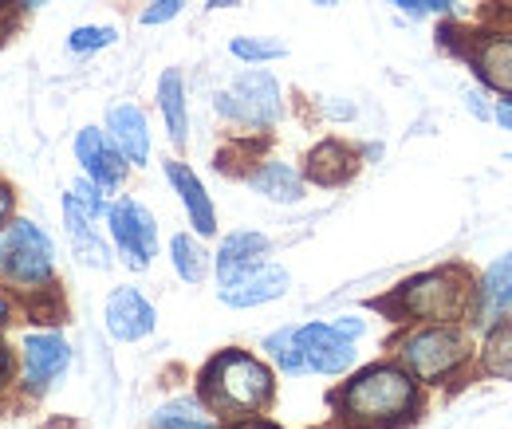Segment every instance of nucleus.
I'll use <instances>...</instances> for the list:
<instances>
[{
    "label": "nucleus",
    "mask_w": 512,
    "mask_h": 429,
    "mask_svg": "<svg viewBox=\"0 0 512 429\" xmlns=\"http://www.w3.org/2000/svg\"><path fill=\"white\" fill-rule=\"evenodd\" d=\"M158 103H162V115H166V126H170V138L174 146H186V130H190V119H186V91H182V75L170 67L158 83Z\"/></svg>",
    "instance_id": "19"
},
{
    "label": "nucleus",
    "mask_w": 512,
    "mask_h": 429,
    "mask_svg": "<svg viewBox=\"0 0 512 429\" xmlns=\"http://www.w3.org/2000/svg\"><path fill=\"white\" fill-rule=\"evenodd\" d=\"M107 130H111V138H115V146H119V154H123L127 162L146 166V158H150V130H146V115H142L134 103L111 107Z\"/></svg>",
    "instance_id": "13"
},
{
    "label": "nucleus",
    "mask_w": 512,
    "mask_h": 429,
    "mask_svg": "<svg viewBox=\"0 0 512 429\" xmlns=\"http://www.w3.org/2000/svg\"><path fill=\"white\" fill-rule=\"evenodd\" d=\"M170 260H174V268H178V276H182L186 284H201L205 272H209V260H205L201 245H197L193 237H186V233H178V237L170 241Z\"/></svg>",
    "instance_id": "22"
},
{
    "label": "nucleus",
    "mask_w": 512,
    "mask_h": 429,
    "mask_svg": "<svg viewBox=\"0 0 512 429\" xmlns=\"http://www.w3.org/2000/svg\"><path fill=\"white\" fill-rule=\"evenodd\" d=\"M355 174V154L343 142H320L308 154V178L316 185H339Z\"/></svg>",
    "instance_id": "17"
},
{
    "label": "nucleus",
    "mask_w": 512,
    "mask_h": 429,
    "mask_svg": "<svg viewBox=\"0 0 512 429\" xmlns=\"http://www.w3.org/2000/svg\"><path fill=\"white\" fill-rule=\"evenodd\" d=\"M331 327H335L343 339H359V335H363V319H355V315H347V319H335Z\"/></svg>",
    "instance_id": "30"
},
{
    "label": "nucleus",
    "mask_w": 512,
    "mask_h": 429,
    "mask_svg": "<svg viewBox=\"0 0 512 429\" xmlns=\"http://www.w3.org/2000/svg\"><path fill=\"white\" fill-rule=\"evenodd\" d=\"M316 4H323V8H331V4H335V0H316Z\"/></svg>",
    "instance_id": "37"
},
{
    "label": "nucleus",
    "mask_w": 512,
    "mask_h": 429,
    "mask_svg": "<svg viewBox=\"0 0 512 429\" xmlns=\"http://www.w3.org/2000/svg\"><path fill=\"white\" fill-rule=\"evenodd\" d=\"M154 429H217L213 426V418L209 414H201L193 402H170V406H162L158 414H154Z\"/></svg>",
    "instance_id": "23"
},
{
    "label": "nucleus",
    "mask_w": 512,
    "mask_h": 429,
    "mask_svg": "<svg viewBox=\"0 0 512 429\" xmlns=\"http://www.w3.org/2000/svg\"><path fill=\"white\" fill-rule=\"evenodd\" d=\"M241 429H276V426H268V422H249V426H241Z\"/></svg>",
    "instance_id": "34"
},
{
    "label": "nucleus",
    "mask_w": 512,
    "mask_h": 429,
    "mask_svg": "<svg viewBox=\"0 0 512 429\" xmlns=\"http://www.w3.org/2000/svg\"><path fill=\"white\" fill-rule=\"evenodd\" d=\"M465 304H469V280L461 268L426 272L398 292V307L414 319H457Z\"/></svg>",
    "instance_id": "4"
},
{
    "label": "nucleus",
    "mask_w": 512,
    "mask_h": 429,
    "mask_svg": "<svg viewBox=\"0 0 512 429\" xmlns=\"http://www.w3.org/2000/svg\"><path fill=\"white\" fill-rule=\"evenodd\" d=\"M217 107L245 126H272L280 119V83L268 71H245L217 95Z\"/></svg>",
    "instance_id": "5"
},
{
    "label": "nucleus",
    "mask_w": 512,
    "mask_h": 429,
    "mask_svg": "<svg viewBox=\"0 0 512 429\" xmlns=\"http://www.w3.org/2000/svg\"><path fill=\"white\" fill-rule=\"evenodd\" d=\"M339 406L359 426H390L410 414L414 382L398 367H371L339 394Z\"/></svg>",
    "instance_id": "2"
},
{
    "label": "nucleus",
    "mask_w": 512,
    "mask_h": 429,
    "mask_svg": "<svg viewBox=\"0 0 512 429\" xmlns=\"http://www.w3.org/2000/svg\"><path fill=\"white\" fill-rule=\"evenodd\" d=\"M52 264H56V245H52V237L40 225L16 217L0 233V272L8 280H16V284H44L52 276Z\"/></svg>",
    "instance_id": "3"
},
{
    "label": "nucleus",
    "mask_w": 512,
    "mask_h": 429,
    "mask_svg": "<svg viewBox=\"0 0 512 429\" xmlns=\"http://www.w3.org/2000/svg\"><path fill=\"white\" fill-rule=\"evenodd\" d=\"M119 40V32L115 28H75L71 36H67V48L71 52H79V56H87V52H99V48H111Z\"/></svg>",
    "instance_id": "26"
},
{
    "label": "nucleus",
    "mask_w": 512,
    "mask_h": 429,
    "mask_svg": "<svg viewBox=\"0 0 512 429\" xmlns=\"http://www.w3.org/2000/svg\"><path fill=\"white\" fill-rule=\"evenodd\" d=\"M24 4H28V8H40V4H48V0H24Z\"/></svg>",
    "instance_id": "36"
},
{
    "label": "nucleus",
    "mask_w": 512,
    "mask_h": 429,
    "mask_svg": "<svg viewBox=\"0 0 512 429\" xmlns=\"http://www.w3.org/2000/svg\"><path fill=\"white\" fill-rule=\"evenodd\" d=\"M512 307V252L501 256L489 272H485V284H481V319L493 323L501 319Z\"/></svg>",
    "instance_id": "18"
},
{
    "label": "nucleus",
    "mask_w": 512,
    "mask_h": 429,
    "mask_svg": "<svg viewBox=\"0 0 512 429\" xmlns=\"http://www.w3.org/2000/svg\"><path fill=\"white\" fill-rule=\"evenodd\" d=\"M390 4H398L406 12H442V8H449V0H390Z\"/></svg>",
    "instance_id": "29"
},
{
    "label": "nucleus",
    "mask_w": 512,
    "mask_h": 429,
    "mask_svg": "<svg viewBox=\"0 0 512 429\" xmlns=\"http://www.w3.org/2000/svg\"><path fill=\"white\" fill-rule=\"evenodd\" d=\"M182 4H186V0H154V4L142 12V24H166V20H174V16L182 12Z\"/></svg>",
    "instance_id": "28"
},
{
    "label": "nucleus",
    "mask_w": 512,
    "mask_h": 429,
    "mask_svg": "<svg viewBox=\"0 0 512 429\" xmlns=\"http://www.w3.org/2000/svg\"><path fill=\"white\" fill-rule=\"evenodd\" d=\"M229 52H233L237 60L264 63V60H280L288 48H284V44H272V40H245V36H237V40L229 44Z\"/></svg>",
    "instance_id": "27"
},
{
    "label": "nucleus",
    "mask_w": 512,
    "mask_h": 429,
    "mask_svg": "<svg viewBox=\"0 0 512 429\" xmlns=\"http://www.w3.org/2000/svg\"><path fill=\"white\" fill-rule=\"evenodd\" d=\"M166 178L174 182L178 189V197L186 201V209H190V221L193 229L201 233V237H209V233H217V217H213V205H209V193L201 189L197 182V174H193L186 162H166Z\"/></svg>",
    "instance_id": "15"
},
{
    "label": "nucleus",
    "mask_w": 512,
    "mask_h": 429,
    "mask_svg": "<svg viewBox=\"0 0 512 429\" xmlns=\"http://www.w3.org/2000/svg\"><path fill=\"white\" fill-rule=\"evenodd\" d=\"M8 363H12V359H8V347H4V343H0V378H4V374H8Z\"/></svg>",
    "instance_id": "33"
},
{
    "label": "nucleus",
    "mask_w": 512,
    "mask_h": 429,
    "mask_svg": "<svg viewBox=\"0 0 512 429\" xmlns=\"http://www.w3.org/2000/svg\"><path fill=\"white\" fill-rule=\"evenodd\" d=\"M71 363V347L64 343V335L56 331H40L24 339V386L28 390H48Z\"/></svg>",
    "instance_id": "9"
},
{
    "label": "nucleus",
    "mask_w": 512,
    "mask_h": 429,
    "mask_svg": "<svg viewBox=\"0 0 512 429\" xmlns=\"http://www.w3.org/2000/svg\"><path fill=\"white\" fill-rule=\"evenodd\" d=\"M8 213H12V193H8V185H0V225L8 221Z\"/></svg>",
    "instance_id": "31"
},
{
    "label": "nucleus",
    "mask_w": 512,
    "mask_h": 429,
    "mask_svg": "<svg viewBox=\"0 0 512 429\" xmlns=\"http://www.w3.org/2000/svg\"><path fill=\"white\" fill-rule=\"evenodd\" d=\"M485 370L497 378H512V323H501L485 343Z\"/></svg>",
    "instance_id": "24"
},
{
    "label": "nucleus",
    "mask_w": 512,
    "mask_h": 429,
    "mask_svg": "<svg viewBox=\"0 0 512 429\" xmlns=\"http://www.w3.org/2000/svg\"><path fill=\"white\" fill-rule=\"evenodd\" d=\"M268 355L280 363V367L288 370V374H304V355H300V347H296V327H284V331H276V335H268Z\"/></svg>",
    "instance_id": "25"
},
{
    "label": "nucleus",
    "mask_w": 512,
    "mask_h": 429,
    "mask_svg": "<svg viewBox=\"0 0 512 429\" xmlns=\"http://www.w3.org/2000/svg\"><path fill=\"white\" fill-rule=\"evenodd\" d=\"M264 256H268V237H260V233H233V237H225V245L217 252V276H221V284H229L233 276H241V272H249L256 264H264Z\"/></svg>",
    "instance_id": "16"
},
{
    "label": "nucleus",
    "mask_w": 512,
    "mask_h": 429,
    "mask_svg": "<svg viewBox=\"0 0 512 429\" xmlns=\"http://www.w3.org/2000/svg\"><path fill=\"white\" fill-rule=\"evenodd\" d=\"M201 394L217 414H253L272 398V374L245 351H225L201 374Z\"/></svg>",
    "instance_id": "1"
},
{
    "label": "nucleus",
    "mask_w": 512,
    "mask_h": 429,
    "mask_svg": "<svg viewBox=\"0 0 512 429\" xmlns=\"http://www.w3.org/2000/svg\"><path fill=\"white\" fill-rule=\"evenodd\" d=\"M296 347H300V355H304V367L320 370V374H343V370L355 363L351 339H343L331 323L296 327Z\"/></svg>",
    "instance_id": "8"
},
{
    "label": "nucleus",
    "mask_w": 512,
    "mask_h": 429,
    "mask_svg": "<svg viewBox=\"0 0 512 429\" xmlns=\"http://www.w3.org/2000/svg\"><path fill=\"white\" fill-rule=\"evenodd\" d=\"M4 319H8V304H4V300H0V323H4Z\"/></svg>",
    "instance_id": "35"
},
{
    "label": "nucleus",
    "mask_w": 512,
    "mask_h": 429,
    "mask_svg": "<svg viewBox=\"0 0 512 429\" xmlns=\"http://www.w3.org/2000/svg\"><path fill=\"white\" fill-rule=\"evenodd\" d=\"M402 359L418 378H446L449 370L465 359V339L457 331H446V327L418 331L414 339H406Z\"/></svg>",
    "instance_id": "6"
},
{
    "label": "nucleus",
    "mask_w": 512,
    "mask_h": 429,
    "mask_svg": "<svg viewBox=\"0 0 512 429\" xmlns=\"http://www.w3.org/2000/svg\"><path fill=\"white\" fill-rule=\"evenodd\" d=\"M497 123L505 126V130H512V99H505V103L497 107Z\"/></svg>",
    "instance_id": "32"
},
{
    "label": "nucleus",
    "mask_w": 512,
    "mask_h": 429,
    "mask_svg": "<svg viewBox=\"0 0 512 429\" xmlns=\"http://www.w3.org/2000/svg\"><path fill=\"white\" fill-rule=\"evenodd\" d=\"M253 189L256 193H264L268 201H284V205H292V201L304 197L300 174H296L292 166H284V162H268V166H260V170L253 174Z\"/></svg>",
    "instance_id": "20"
},
{
    "label": "nucleus",
    "mask_w": 512,
    "mask_h": 429,
    "mask_svg": "<svg viewBox=\"0 0 512 429\" xmlns=\"http://www.w3.org/2000/svg\"><path fill=\"white\" fill-rule=\"evenodd\" d=\"M288 292V272L280 264H256L249 272L221 284V300L229 307H256L268 300H280Z\"/></svg>",
    "instance_id": "10"
},
{
    "label": "nucleus",
    "mask_w": 512,
    "mask_h": 429,
    "mask_svg": "<svg viewBox=\"0 0 512 429\" xmlns=\"http://www.w3.org/2000/svg\"><path fill=\"white\" fill-rule=\"evenodd\" d=\"M107 213H111V237H115V245L123 252V260H127L130 268H146L150 256H154V245H158L154 217L138 201H130V197L115 201Z\"/></svg>",
    "instance_id": "7"
},
{
    "label": "nucleus",
    "mask_w": 512,
    "mask_h": 429,
    "mask_svg": "<svg viewBox=\"0 0 512 429\" xmlns=\"http://www.w3.org/2000/svg\"><path fill=\"white\" fill-rule=\"evenodd\" d=\"M75 158H79V166L87 170V178L99 185V189H115V185L123 182V154L107 146L103 130H95V126L79 130Z\"/></svg>",
    "instance_id": "11"
},
{
    "label": "nucleus",
    "mask_w": 512,
    "mask_h": 429,
    "mask_svg": "<svg viewBox=\"0 0 512 429\" xmlns=\"http://www.w3.org/2000/svg\"><path fill=\"white\" fill-rule=\"evenodd\" d=\"M477 71L489 87L512 95V36L509 40H489L481 52H477Z\"/></svg>",
    "instance_id": "21"
},
{
    "label": "nucleus",
    "mask_w": 512,
    "mask_h": 429,
    "mask_svg": "<svg viewBox=\"0 0 512 429\" xmlns=\"http://www.w3.org/2000/svg\"><path fill=\"white\" fill-rule=\"evenodd\" d=\"M107 331H111L119 343L146 339V335L154 331V307L146 304L134 288H119V292L107 300Z\"/></svg>",
    "instance_id": "12"
},
{
    "label": "nucleus",
    "mask_w": 512,
    "mask_h": 429,
    "mask_svg": "<svg viewBox=\"0 0 512 429\" xmlns=\"http://www.w3.org/2000/svg\"><path fill=\"white\" fill-rule=\"evenodd\" d=\"M95 217L67 193L64 197V225H67V237H71V245H75V256L83 260V264H91V268H107L111 264V248L103 245L99 237H95V225H91Z\"/></svg>",
    "instance_id": "14"
}]
</instances>
